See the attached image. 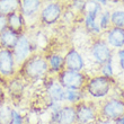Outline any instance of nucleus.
<instances>
[{"mask_svg":"<svg viewBox=\"0 0 124 124\" xmlns=\"http://www.w3.org/2000/svg\"><path fill=\"white\" fill-rule=\"evenodd\" d=\"M18 76L26 82H36L45 80L50 76V69L45 55L35 52L18 69Z\"/></svg>","mask_w":124,"mask_h":124,"instance_id":"f257e3e1","label":"nucleus"},{"mask_svg":"<svg viewBox=\"0 0 124 124\" xmlns=\"http://www.w3.org/2000/svg\"><path fill=\"white\" fill-rule=\"evenodd\" d=\"M115 86H116V81L114 78H105L101 75H96L93 77L89 76L84 92L88 99L98 103L109 97L113 94Z\"/></svg>","mask_w":124,"mask_h":124,"instance_id":"f03ea898","label":"nucleus"},{"mask_svg":"<svg viewBox=\"0 0 124 124\" xmlns=\"http://www.w3.org/2000/svg\"><path fill=\"white\" fill-rule=\"evenodd\" d=\"M99 121L115 122L124 116V97L111 95L101 101H98Z\"/></svg>","mask_w":124,"mask_h":124,"instance_id":"7ed1b4c3","label":"nucleus"},{"mask_svg":"<svg viewBox=\"0 0 124 124\" xmlns=\"http://www.w3.org/2000/svg\"><path fill=\"white\" fill-rule=\"evenodd\" d=\"M103 10V7L98 1H87V8L82 15V23L85 31L90 34L92 37H98L103 35V32L98 25V18Z\"/></svg>","mask_w":124,"mask_h":124,"instance_id":"20e7f679","label":"nucleus"},{"mask_svg":"<svg viewBox=\"0 0 124 124\" xmlns=\"http://www.w3.org/2000/svg\"><path fill=\"white\" fill-rule=\"evenodd\" d=\"M64 14V5L60 1L43 2L39 14V22L43 26H52L61 20Z\"/></svg>","mask_w":124,"mask_h":124,"instance_id":"39448f33","label":"nucleus"},{"mask_svg":"<svg viewBox=\"0 0 124 124\" xmlns=\"http://www.w3.org/2000/svg\"><path fill=\"white\" fill-rule=\"evenodd\" d=\"M59 84L63 89L69 90H84L86 82L88 80L89 76L84 72L71 71V70H62L55 77Z\"/></svg>","mask_w":124,"mask_h":124,"instance_id":"423d86ee","label":"nucleus"},{"mask_svg":"<svg viewBox=\"0 0 124 124\" xmlns=\"http://www.w3.org/2000/svg\"><path fill=\"white\" fill-rule=\"evenodd\" d=\"M76 115L77 124H98V103L90 99L82 101L76 105Z\"/></svg>","mask_w":124,"mask_h":124,"instance_id":"0eeeda50","label":"nucleus"},{"mask_svg":"<svg viewBox=\"0 0 124 124\" xmlns=\"http://www.w3.org/2000/svg\"><path fill=\"white\" fill-rule=\"evenodd\" d=\"M113 53L114 51L108 46V44L105 42V39L101 36L92 39L89 45V55L98 67L113 59L114 58Z\"/></svg>","mask_w":124,"mask_h":124,"instance_id":"6e6552de","label":"nucleus"},{"mask_svg":"<svg viewBox=\"0 0 124 124\" xmlns=\"http://www.w3.org/2000/svg\"><path fill=\"white\" fill-rule=\"evenodd\" d=\"M35 49H36V46L34 44V42H33V39H31V36L28 35V33L25 32L23 34H20L15 47L11 50L18 68L30 56H32L35 53Z\"/></svg>","mask_w":124,"mask_h":124,"instance_id":"1a4fd4ad","label":"nucleus"},{"mask_svg":"<svg viewBox=\"0 0 124 124\" xmlns=\"http://www.w3.org/2000/svg\"><path fill=\"white\" fill-rule=\"evenodd\" d=\"M18 65L10 50L0 47V80L7 82L18 76Z\"/></svg>","mask_w":124,"mask_h":124,"instance_id":"9d476101","label":"nucleus"},{"mask_svg":"<svg viewBox=\"0 0 124 124\" xmlns=\"http://www.w3.org/2000/svg\"><path fill=\"white\" fill-rule=\"evenodd\" d=\"M64 58V69L71 71L84 72L86 69V60L82 53L76 47H69L63 54Z\"/></svg>","mask_w":124,"mask_h":124,"instance_id":"9b49d317","label":"nucleus"},{"mask_svg":"<svg viewBox=\"0 0 124 124\" xmlns=\"http://www.w3.org/2000/svg\"><path fill=\"white\" fill-rule=\"evenodd\" d=\"M44 94L46 97V101H54V103H62L64 97V89L59 84L55 77L49 76L44 80Z\"/></svg>","mask_w":124,"mask_h":124,"instance_id":"f8f14e48","label":"nucleus"},{"mask_svg":"<svg viewBox=\"0 0 124 124\" xmlns=\"http://www.w3.org/2000/svg\"><path fill=\"white\" fill-rule=\"evenodd\" d=\"M49 124H77L76 106L63 104L58 112L50 113Z\"/></svg>","mask_w":124,"mask_h":124,"instance_id":"ddd939ff","label":"nucleus"},{"mask_svg":"<svg viewBox=\"0 0 124 124\" xmlns=\"http://www.w3.org/2000/svg\"><path fill=\"white\" fill-rule=\"evenodd\" d=\"M42 6L43 1L41 0H19V9L18 10L23 15L27 26L31 22L39 20V14Z\"/></svg>","mask_w":124,"mask_h":124,"instance_id":"4468645a","label":"nucleus"},{"mask_svg":"<svg viewBox=\"0 0 124 124\" xmlns=\"http://www.w3.org/2000/svg\"><path fill=\"white\" fill-rule=\"evenodd\" d=\"M101 37L108 44L113 51L124 49V30L118 27H109L106 32L103 33Z\"/></svg>","mask_w":124,"mask_h":124,"instance_id":"2eb2a0df","label":"nucleus"},{"mask_svg":"<svg viewBox=\"0 0 124 124\" xmlns=\"http://www.w3.org/2000/svg\"><path fill=\"white\" fill-rule=\"evenodd\" d=\"M46 62L50 69V76L55 75V77L59 75L62 70H64V58L63 54L56 51H53L51 53L44 54Z\"/></svg>","mask_w":124,"mask_h":124,"instance_id":"dca6fc26","label":"nucleus"},{"mask_svg":"<svg viewBox=\"0 0 124 124\" xmlns=\"http://www.w3.org/2000/svg\"><path fill=\"white\" fill-rule=\"evenodd\" d=\"M7 24H8V30L14 31L19 35L27 32L26 22L24 19L23 15L19 13V10H16L7 16Z\"/></svg>","mask_w":124,"mask_h":124,"instance_id":"f3484780","label":"nucleus"},{"mask_svg":"<svg viewBox=\"0 0 124 124\" xmlns=\"http://www.w3.org/2000/svg\"><path fill=\"white\" fill-rule=\"evenodd\" d=\"M26 81L22 79L19 76H16L15 78L10 79L7 81V89H8V94L11 96V98H19L24 93Z\"/></svg>","mask_w":124,"mask_h":124,"instance_id":"a211bd4d","label":"nucleus"},{"mask_svg":"<svg viewBox=\"0 0 124 124\" xmlns=\"http://www.w3.org/2000/svg\"><path fill=\"white\" fill-rule=\"evenodd\" d=\"M19 39V34L15 33L14 31L7 28L5 32L0 35V47L7 50H11L15 47L17 41Z\"/></svg>","mask_w":124,"mask_h":124,"instance_id":"6ab92c4d","label":"nucleus"},{"mask_svg":"<svg viewBox=\"0 0 124 124\" xmlns=\"http://www.w3.org/2000/svg\"><path fill=\"white\" fill-rule=\"evenodd\" d=\"M88 99L84 90H69L64 89V97H63V104L73 105L76 106L77 104L81 103L82 101Z\"/></svg>","mask_w":124,"mask_h":124,"instance_id":"aec40b11","label":"nucleus"},{"mask_svg":"<svg viewBox=\"0 0 124 124\" xmlns=\"http://www.w3.org/2000/svg\"><path fill=\"white\" fill-rule=\"evenodd\" d=\"M19 9V0H0V15L8 16Z\"/></svg>","mask_w":124,"mask_h":124,"instance_id":"412c9836","label":"nucleus"},{"mask_svg":"<svg viewBox=\"0 0 124 124\" xmlns=\"http://www.w3.org/2000/svg\"><path fill=\"white\" fill-rule=\"evenodd\" d=\"M111 26L124 30V8L111 10Z\"/></svg>","mask_w":124,"mask_h":124,"instance_id":"4be33fe9","label":"nucleus"},{"mask_svg":"<svg viewBox=\"0 0 124 124\" xmlns=\"http://www.w3.org/2000/svg\"><path fill=\"white\" fill-rule=\"evenodd\" d=\"M113 61H114V58L113 59H111L109 61H107L106 63H104V64L99 65V68H98V75L103 76V77H105V78H114V63H113Z\"/></svg>","mask_w":124,"mask_h":124,"instance_id":"5701e85b","label":"nucleus"},{"mask_svg":"<svg viewBox=\"0 0 124 124\" xmlns=\"http://www.w3.org/2000/svg\"><path fill=\"white\" fill-rule=\"evenodd\" d=\"M98 25L103 33L106 32L111 27V10L109 9L103 10V13L101 14V16L98 18Z\"/></svg>","mask_w":124,"mask_h":124,"instance_id":"b1692460","label":"nucleus"},{"mask_svg":"<svg viewBox=\"0 0 124 124\" xmlns=\"http://www.w3.org/2000/svg\"><path fill=\"white\" fill-rule=\"evenodd\" d=\"M11 109L13 107L8 104H3L0 106V124H10Z\"/></svg>","mask_w":124,"mask_h":124,"instance_id":"393cba45","label":"nucleus"},{"mask_svg":"<svg viewBox=\"0 0 124 124\" xmlns=\"http://www.w3.org/2000/svg\"><path fill=\"white\" fill-rule=\"evenodd\" d=\"M10 124H25V117L19 111L15 108L11 109V121Z\"/></svg>","mask_w":124,"mask_h":124,"instance_id":"a878e982","label":"nucleus"},{"mask_svg":"<svg viewBox=\"0 0 124 124\" xmlns=\"http://www.w3.org/2000/svg\"><path fill=\"white\" fill-rule=\"evenodd\" d=\"M116 58H117V64L122 71H124V49L116 51Z\"/></svg>","mask_w":124,"mask_h":124,"instance_id":"bb28decb","label":"nucleus"},{"mask_svg":"<svg viewBox=\"0 0 124 124\" xmlns=\"http://www.w3.org/2000/svg\"><path fill=\"white\" fill-rule=\"evenodd\" d=\"M8 28V24H7V17L0 15V35L2 34Z\"/></svg>","mask_w":124,"mask_h":124,"instance_id":"cd10ccee","label":"nucleus"},{"mask_svg":"<svg viewBox=\"0 0 124 124\" xmlns=\"http://www.w3.org/2000/svg\"><path fill=\"white\" fill-rule=\"evenodd\" d=\"M6 96H7V93L5 90V87L0 84V106L6 104Z\"/></svg>","mask_w":124,"mask_h":124,"instance_id":"c85d7f7f","label":"nucleus"},{"mask_svg":"<svg viewBox=\"0 0 124 124\" xmlns=\"http://www.w3.org/2000/svg\"><path fill=\"white\" fill-rule=\"evenodd\" d=\"M98 2L101 3V7H106L108 3H109V1H106V0H101V1H98Z\"/></svg>","mask_w":124,"mask_h":124,"instance_id":"c756f323","label":"nucleus"},{"mask_svg":"<svg viewBox=\"0 0 124 124\" xmlns=\"http://www.w3.org/2000/svg\"><path fill=\"white\" fill-rule=\"evenodd\" d=\"M114 123H115V124H124V116H123V117L117 118V120H116Z\"/></svg>","mask_w":124,"mask_h":124,"instance_id":"7c9ffc66","label":"nucleus"}]
</instances>
